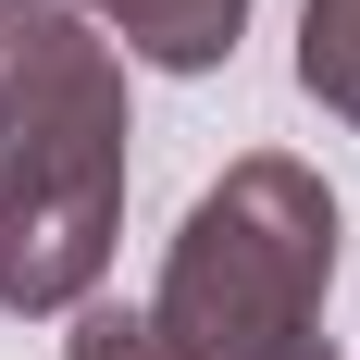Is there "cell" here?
<instances>
[{"instance_id":"1","label":"cell","mask_w":360,"mask_h":360,"mask_svg":"<svg viewBox=\"0 0 360 360\" xmlns=\"http://www.w3.org/2000/svg\"><path fill=\"white\" fill-rule=\"evenodd\" d=\"M124 212V75L75 0H0V311H75Z\"/></svg>"},{"instance_id":"2","label":"cell","mask_w":360,"mask_h":360,"mask_svg":"<svg viewBox=\"0 0 360 360\" xmlns=\"http://www.w3.org/2000/svg\"><path fill=\"white\" fill-rule=\"evenodd\" d=\"M323 274H335V199L298 162H236L186 212L162 261V348L174 360H335L323 348Z\"/></svg>"},{"instance_id":"3","label":"cell","mask_w":360,"mask_h":360,"mask_svg":"<svg viewBox=\"0 0 360 360\" xmlns=\"http://www.w3.org/2000/svg\"><path fill=\"white\" fill-rule=\"evenodd\" d=\"M100 25H124V50H149V63H174V75H199V63H224L236 50V25H249V0H87Z\"/></svg>"},{"instance_id":"4","label":"cell","mask_w":360,"mask_h":360,"mask_svg":"<svg viewBox=\"0 0 360 360\" xmlns=\"http://www.w3.org/2000/svg\"><path fill=\"white\" fill-rule=\"evenodd\" d=\"M298 87L360 124V0H311V25H298Z\"/></svg>"},{"instance_id":"5","label":"cell","mask_w":360,"mask_h":360,"mask_svg":"<svg viewBox=\"0 0 360 360\" xmlns=\"http://www.w3.org/2000/svg\"><path fill=\"white\" fill-rule=\"evenodd\" d=\"M75 360H174V348H162V323H137V311H75Z\"/></svg>"}]
</instances>
